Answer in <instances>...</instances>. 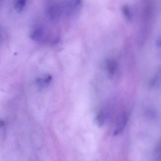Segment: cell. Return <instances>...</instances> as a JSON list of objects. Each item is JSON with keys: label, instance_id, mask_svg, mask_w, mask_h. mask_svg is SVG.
I'll return each instance as SVG.
<instances>
[{"label": "cell", "instance_id": "obj_1", "mask_svg": "<svg viewBox=\"0 0 161 161\" xmlns=\"http://www.w3.org/2000/svg\"><path fill=\"white\" fill-rule=\"evenodd\" d=\"M62 11V7L56 4H50L47 8V14L49 19L52 21L58 20L60 17Z\"/></svg>", "mask_w": 161, "mask_h": 161}, {"label": "cell", "instance_id": "obj_2", "mask_svg": "<svg viewBox=\"0 0 161 161\" xmlns=\"http://www.w3.org/2000/svg\"><path fill=\"white\" fill-rule=\"evenodd\" d=\"M128 122V117L126 114H123L121 117L120 120L117 124V128L114 132V135L120 134L124 130Z\"/></svg>", "mask_w": 161, "mask_h": 161}, {"label": "cell", "instance_id": "obj_3", "mask_svg": "<svg viewBox=\"0 0 161 161\" xmlns=\"http://www.w3.org/2000/svg\"><path fill=\"white\" fill-rule=\"evenodd\" d=\"M106 67L108 74L110 76H114L117 70V62L114 60L110 59L107 62Z\"/></svg>", "mask_w": 161, "mask_h": 161}, {"label": "cell", "instance_id": "obj_4", "mask_svg": "<svg viewBox=\"0 0 161 161\" xmlns=\"http://www.w3.org/2000/svg\"><path fill=\"white\" fill-rule=\"evenodd\" d=\"M44 36V31L41 27H37L34 29L31 35V38L36 41H41Z\"/></svg>", "mask_w": 161, "mask_h": 161}, {"label": "cell", "instance_id": "obj_5", "mask_svg": "<svg viewBox=\"0 0 161 161\" xmlns=\"http://www.w3.org/2000/svg\"><path fill=\"white\" fill-rule=\"evenodd\" d=\"M52 79V78L51 75H46L43 78L37 79V83L40 86L46 87L50 84Z\"/></svg>", "mask_w": 161, "mask_h": 161}, {"label": "cell", "instance_id": "obj_6", "mask_svg": "<svg viewBox=\"0 0 161 161\" xmlns=\"http://www.w3.org/2000/svg\"><path fill=\"white\" fill-rule=\"evenodd\" d=\"M26 1L24 0H20L17 1L15 3V6H14L15 10L19 12L22 11L26 6Z\"/></svg>", "mask_w": 161, "mask_h": 161}, {"label": "cell", "instance_id": "obj_7", "mask_svg": "<svg viewBox=\"0 0 161 161\" xmlns=\"http://www.w3.org/2000/svg\"><path fill=\"white\" fill-rule=\"evenodd\" d=\"M105 118L103 113H100L96 117V121L98 126H102L104 123Z\"/></svg>", "mask_w": 161, "mask_h": 161}, {"label": "cell", "instance_id": "obj_8", "mask_svg": "<svg viewBox=\"0 0 161 161\" xmlns=\"http://www.w3.org/2000/svg\"><path fill=\"white\" fill-rule=\"evenodd\" d=\"M155 158L156 161H161V142L159 144L155 150Z\"/></svg>", "mask_w": 161, "mask_h": 161}, {"label": "cell", "instance_id": "obj_9", "mask_svg": "<svg viewBox=\"0 0 161 161\" xmlns=\"http://www.w3.org/2000/svg\"><path fill=\"white\" fill-rule=\"evenodd\" d=\"M5 125V123L3 120H0V128L3 127Z\"/></svg>", "mask_w": 161, "mask_h": 161}]
</instances>
